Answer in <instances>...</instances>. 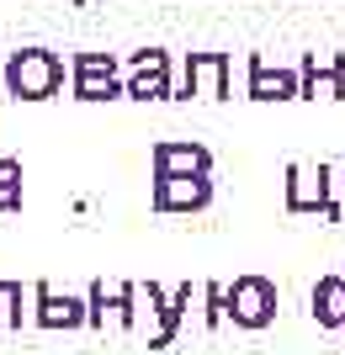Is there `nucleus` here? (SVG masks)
<instances>
[{
    "mask_svg": "<svg viewBox=\"0 0 345 355\" xmlns=\"http://www.w3.org/2000/svg\"><path fill=\"white\" fill-rule=\"evenodd\" d=\"M6 90L16 101H48L64 90V59L53 48H16L6 59Z\"/></svg>",
    "mask_w": 345,
    "mask_h": 355,
    "instance_id": "1",
    "label": "nucleus"
},
{
    "mask_svg": "<svg viewBox=\"0 0 345 355\" xmlns=\"http://www.w3.org/2000/svg\"><path fill=\"white\" fill-rule=\"evenodd\" d=\"M287 212H324L330 223H345L340 202H335V164H314L298 159L287 164Z\"/></svg>",
    "mask_w": 345,
    "mask_h": 355,
    "instance_id": "2",
    "label": "nucleus"
},
{
    "mask_svg": "<svg viewBox=\"0 0 345 355\" xmlns=\"http://www.w3.org/2000/svg\"><path fill=\"white\" fill-rule=\"evenodd\" d=\"M186 96H208V101L234 96V59L228 53H186L180 85L170 90V101H186Z\"/></svg>",
    "mask_w": 345,
    "mask_h": 355,
    "instance_id": "3",
    "label": "nucleus"
},
{
    "mask_svg": "<svg viewBox=\"0 0 345 355\" xmlns=\"http://www.w3.org/2000/svg\"><path fill=\"white\" fill-rule=\"evenodd\" d=\"M224 318H234L239 329H266L276 318V282L271 276H234V286H224Z\"/></svg>",
    "mask_w": 345,
    "mask_h": 355,
    "instance_id": "4",
    "label": "nucleus"
},
{
    "mask_svg": "<svg viewBox=\"0 0 345 355\" xmlns=\"http://www.w3.org/2000/svg\"><path fill=\"white\" fill-rule=\"evenodd\" d=\"M170 53L165 48H138L122 59V96H133V101H170Z\"/></svg>",
    "mask_w": 345,
    "mask_h": 355,
    "instance_id": "5",
    "label": "nucleus"
},
{
    "mask_svg": "<svg viewBox=\"0 0 345 355\" xmlns=\"http://www.w3.org/2000/svg\"><path fill=\"white\" fill-rule=\"evenodd\" d=\"M75 101H117L122 96V59L117 53H75L69 59Z\"/></svg>",
    "mask_w": 345,
    "mask_h": 355,
    "instance_id": "6",
    "label": "nucleus"
},
{
    "mask_svg": "<svg viewBox=\"0 0 345 355\" xmlns=\"http://www.w3.org/2000/svg\"><path fill=\"white\" fill-rule=\"evenodd\" d=\"M85 324H96V329H106V324L133 329L138 324V282H117V286L90 282V292H85Z\"/></svg>",
    "mask_w": 345,
    "mask_h": 355,
    "instance_id": "7",
    "label": "nucleus"
},
{
    "mask_svg": "<svg viewBox=\"0 0 345 355\" xmlns=\"http://www.w3.org/2000/svg\"><path fill=\"white\" fill-rule=\"evenodd\" d=\"M298 101H345V53H303L298 64Z\"/></svg>",
    "mask_w": 345,
    "mask_h": 355,
    "instance_id": "8",
    "label": "nucleus"
},
{
    "mask_svg": "<svg viewBox=\"0 0 345 355\" xmlns=\"http://www.w3.org/2000/svg\"><path fill=\"white\" fill-rule=\"evenodd\" d=\"M149 164H154V180H165V175H212V148L192 144V138H160V144L149 148Z\"/></svg>",
    "mask_w": 345,
    "mask_h": 355,
    "instance_id": "9",
    "label": "nucleus"
},
{
    "mask_svg": "<svg viewBox=\"0 0 345 355\" xmlns=\"http://www.w3.org/2000/svg\"><path fill=\"white\" fill-rule=\"evenodd\" d=\"M32 324L37 329H80L85 324V297L53 292V282H32Z\"/></svg>",
    "mask_w": 345,
    "mask_h": 355,
    "instance_id": "10",
    "label": "nucleus"
},
{
    "mask_svg": "<svg viewBox=\"0 0 345 355\" xmlns=\"http://www.w3.org/2000/svg\"><path fill=\"white\" fill-rule=\"evenodd\" d=\"M244 96L250 101H298V69L292 64H266L260 53L244 59Z\"/></svg>",
    "mask_w": 345,
    "mask_h": 355,
    "instance_id": "11",
    "label": "nucleus"
},
{
    "mask_svg": "<svg viewBox=\"0 0 345 355\" xmlns=\"http://www.w3.org/2000/svg\"><path fill=\"white\" fill-rule=\"evenodd\" d=\"M154 212H202L212 202V175H165L149 191Z\"/></svg>",
    "mask_w": 345,
    "mask_h": 355,
    "instance_id": "12",
    "label": "nucleus"
},
{
    "mask_svg": "<svg viewBox=\"0 0 345 355\" xmlns=\"http://www.w3.org/2000/svg\"><path fill=\"white\" fill-rule=\"evenodd\" d=\"M314 318H319V329H340V340H345V270L324 276L314 286Z\"/></svg>",
    "mask_w": 345,
    "mask_h": 355,
    "instance_id": "13",
    "label": "nucleus"
},
{
    "mask_svg": "<svg viewBox=\"0 0 345 355\" xmlns=\"http://www.w3.org/2000/svg\"><path fill=\"white\" fill-rule=\"evenodd\" d=\"M22 302H27V297H22V282H0V324L6 329H22V318H27Z\"/></svg>",
    "mask_w": 345,
    "mask_h": 355,
    "instance_id": "14",
    "label": "nucleus"
},
{
    "mask_svg": "<svg viewBox=\"0 0 345 355\" xmlns=\"http://www.w3.org/2000/svg\"><path fill=\"white\" fill-rule=\"evenodd\" d=\"M22 207V164L16 159H0V212Z\"/></svg>",
    "mask_w": 345,
    "mask_h": 355,
    "instance_id": "15",
    "label": "nucleus"
},
{
    "mask_svg": "<svg viewBox=\"0 0 345 355\" xmlns=\"http://www.w3.org/2000/svg\"><path fill=\"white\" fill-rule=\"evenodd\" d=\"M196 297L208 302V308H202V324H208V329H224V324H228V318H224V282L196 286Z\"/></svg>",
    "mask_w": 345,
    "mask_h": 355,
    "instance_id": "16",
    "label": "nucleus"
},
{
    "mask_svg": "<svg viewBox=\"0 0 345 355\" xmlns=\"http://www.w3.org/2000/svg\"><path fill=\"white\" fill-rule=\"evenodd\" d=\"M335 202H340V212H345V164L335 170Z\"/></svg>",
    "mask_w": 345,
    "mask_h": 355,
    "instance_id": "17",
    "label": "nucleus"
},
{
    "mask_svg": "<svg viewBox=\"0 0 345 355\" xmlns=\"http://www.w3.org/2000/svg\"><path fill=\"white\" fill-rule=\"evenodd\" d=\"M75 6H85V0H75Z\"/></svg>",
    "mask_w": 345,
    "mask_h": 355,
    "instance_id": "18",
    "label": "nucleus"
}]
</instances>
